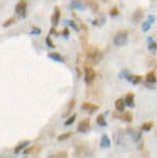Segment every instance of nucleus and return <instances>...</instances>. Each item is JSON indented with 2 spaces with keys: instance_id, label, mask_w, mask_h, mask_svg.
<instances>
[{
  "instance_id": "1",
  "label": "nucleus",
  "mask_w": 157,
  "mask_h": 158,
  "mask_svg": "<svg viewBox=\"0 0 157 158\" xmlns=\"http://www.w3.org/2000/svg\"><path fill=\"white\" fill-rule=\"evenodd\" d=\"M83 49L86 55V63H88V64H92V65L97 64L100 62V60L102 59V52H100L97 47L89 45L88 43L83 46Z\"/></svg>"
},
{
  "instance_id": "2",
  "label": "nucleus",
  "mask_w": 157,
  "mask_h": 158,
  "mask_svg": "<svg viewBox=\"0 0 157 158\" xmlns=\"http://www.w3.org/2000/svg\"><path fill=\"white\" fill-rule=\"evenodd\" d=\"M127 37H129V32L126 30H120L115 34L114 44L116 46H124L127 43Z\"/></svg>"
},
{
  "instance_id": "3",
  "label": "nucleus",
  "mask_w": 157,
  "mask_h": 158,
  "mask_svg": "<svg viewBox=\"0 0 157 158\" xmlns=\"http://www.w3.org/2000/svg\"><path fill=\"white\" fill-rule=\"evenodd\" d=\"M96 77V72L92 67H85V72H84V80L87 85L92 84L94 81V79Z\"/></svg>"
},
{
  "instance_id": "4",
  "label": "nucleus",
  "mask_w": 157,
  "mask_h": 158,
  "mask_svg": "<svg viewBox=\"0 0 157 158\" xmlns=\"http://www.w3.org/2000/svg\"><path fill=\"white\" fill-rule=\"evenodd\" d=\"M26 1L25 0H20L17 3H16V6H15V11L20 15V16H22V17H25V15H26Z\"/></svg>"
},
{
  "instance_id": "5",
  "label": "nucleus",
  "mask_w": 157,
  "mask_h": 158,
  "mask_svg": "<svg viewBox=\"0 0 157 158\" xmlns=\"http://www.w3.org/2000/svg\"><path fill=\"white\" fill-rule=\"evenodd\" d=\"M91 130V124H89V119L88 118H85L83 120H80L77 126V132L79 133H86Z\"/></svg>"
},
{
  "instance_id": "6",
  "label": "nucleus",
  "mask_w": 157,
  "mask_h": 158,
  "mask_svg": "<svg viewBox=\"0 0 157 158\" xmlns=\"http://www.w3.org/2000/svg\"><path fill=\"white\" fill-rule=\"evenodd\" d=\"M99 108H100V107H99L97 104H93V103H89V102H84V103L81 104V109L85 110V111H88L89 113H93V112L97 111Z\"/></svg>"
},
{
  "instance_id": "7",
  "label": "nucleus",
  "mask_w": 157,
  "mask_h": 158,
  "mask_svg": "<svg viewBox=\"0 0 157 158\" xmlns=\"http://www.w3.org/2000/svg\"><path fill=\"white\" fill-rule=\"evenodd\" d=\"M40 150H41V146L40 144H36V146H30L29 148H26L24 151H23V154L25 155V156H28V155H38L39 153H40Z\"/></svg>"
},
{
  "instance_id": "8",
  "label": "nucleus",
  "mask_w": 157,
  "mask_h": 158,
  "mask_svg": "<svg viewBox=\"0 0 157 158\" xmlns=\"http://www.w3.org/2000/svg\"><path fill=\"white\" fill-rule=\"evenodd\" d=\"M60 17H61V11H60V8L59 7H55L54 9V13L52 15V24L53 26H56L60 22Z\"/></svg>"
},
{
  "instance_id": "9",
  "label": "nucleus",
  "mask_w": 157,
  "mask_h": 158,
  "mask_svg": "<svg viewBox=\"0 0 157 158\" xmlns=\"http://www.w3.org/2000/svg\"><path fill=\"white\" fill-rule=\"evenodd\" d=\"M125 78H126V80H129L130 82H132L133 85H138L142 80V77L140 75H131V74H127Z\"/></svg>"
},
{
  "instance_id": "10",
  "label": "nucleus",
  "mask_w": 157,
  "mask_h": 158,
  "mask_svg": "<svg viewBox=\"0 0 157 158\" xmlns=\"http://www.w3.org/2000/svg\"><path fill=\"white\" fill-rule=\"evenodd\" d=\"M142 17H143V9H142V8H138V9L133 13V15H132V21H133L134 23H138V22L141 21Z\"/></svg>"
},
{
  "instance_id": "11",
  "label": "nucleus",
  "mask_w": 157,
  "mask_h": 158,
  "mask_svg": "<svg viewBox=\"0 0 157 158\" xmlns=\"http://www.w3.org/2000/svg\"><path fill=\"white\" fill-rule=\"evenodd\" d=\"M85 3L80 0H72V2L70 3V9H79V10H83L85 9Z\"/></svg>"
},
{
  "instance_id": "12",
  "label": "nucleus",
  "mask_w": 157,
  "mask_h": 158,
  "mask_svg": "<svg viewBox=\"0 0 157 158\" xmlns=\"http://www.w3.org/2000/svg\"><path fill=\"white\" fill-rule=\"evenodd\" d=\"M125 102V105L130 107V108H133L134 107V94L133 93H129L124 100Z\"/></svg>"
},
{
  "instance_id": "13",
  "label": "nucleus",
  "mask_w": 157,
  "mask_h": 158,
  "mask_svg": "<svg viewBox=\"0 0 157 158\" xmlns=\"http://www.w3.org/2000/svg\"><path fill=\"white\" fill-rule=\"evenodd\" d=\"M147 43H148V49L152 52V53H156L157 51V43L154 41V39L152 37H148L147 38Z\"/></svg>"
},
{
  "instance_id": "14",
  "label": "nucleus",
  "mask_w": 157,
  "mask_h": 158,
  "mask_svg": "<svg viewBox=\"0 0 157 158\" xmlns=\"http://www.w3.org/2000/svg\"><path fill=\"white\" fill-rule=\"evenodd\" d=\"M29 144H30V141H29V140H25V141L21 142V143H20V144H17V146H16V148L14 149V154H15V155H17V154H18V153H21L24 148H26Z\"/></svg>"
},
{
  "instance_id": "15",
  "label": "nucleus",
  "mask_w": 157,
  "mask_h": 158,
  "mask_svg": "<svg viewBox=\"0 0 157 158\" xmlns=\"http://www.w3.org/2000/svg\"><path fill=\"white\" fill-rule=\"evenodd\" d=\"M48 57L52 59V60H54V61H58V62H64V57L60 53H53V52H51V53H48Z\"/></svg>"
},
{
  "instance_id": "16",
  "label": "nucleus",
  "mask_w": 157,
  "mask_h": 158,
  "mask_svg": "<svg viewBox=\"0 0 157 158\" xmlns=\"http://www.w3.org/2000/svg\"><path fill=\"white\" fill-rule=\"evenodd\" d=\"M115 108H116L117 111L123 112L124 109H125V102H124V100H123V99H118V100H116V102H115Z\"/></svg>"
},
{
  "instance_id": "17",
  "label": "nucleus",
  "mask_w": 157,
  "mask_h": 158,
  "mask_svg": "<svg viewBox=\"0 0 157 158\" xmlns=\"http://www.w3.org/2000/svg\"><path fill=\"white\" fill-rule=\"evenodd\" d=\"M76 100L75 99H71L70 101H69V103H68V105H67V110L63 112V116H68L71 111H72V109L75 108V105H76Z\"/></svg>"
},
{
  "instance_id": "18",
  "label": "nucleus",
  "mask_w": 157,
  "mask_h": 158,
  "mask_svg": "<svg viewBox=\"0 0 157 158\" xmlns=\"http://www.w3.org/2000/svg\"><path fill=\"white\" fill-rule=\"evenodd\" d=\"M119 118H120L123 122H125V123H131V122L133 120V115H132L131 111H126V112H124Z\"/></svg>"
},
{
  "instance_id": "19",
  "label": "nucleus",
  "mask_w": 157,
  "mask_h": 158,
  "mask_svg": "<svg viewBox=\"0 0 157 158\" xmlns=\"http://www.w3.org/2000/svg\"><path fill=\"white\" fill-rule=\"evenodd\" d=\"M85 3L88 7H91V9L93 10V13H97L99 11V5H97V2L95 0H86Z\"/></svg>"
},
{
  "instance_id": "20",
  "label": "nucleus",
  "mask_w": 157,
  "mask_h": 158,
  "mask_svg": "<svg viewBox=\"0 0 157 158\" xmlns=\"http://www.w3.org/2000/svg\"><path fill=\"white\" fill-rule=\"evenodd\" d=\"M101 147H103V148H109L110 147V144H111V142H110V139L108 138V135H106V134H103L102 135V138H101Z\"/></svg>"
},
{
  "instance_id": "21",
  "label": "nucleus",
  "mask_w": 157,
  "mask_h": 158,
  "mask_svg": "<svg viewBox=\"0 0 157 158\" xmlns=\"http://www.w3.org/2000/svg\"><path fill=\"white\" fill-rule=\"evenodd\" d=\"M146 80H147V82H148V84H155V82L157 81L155 72H154V71L148 72V74H147V76H146Z\"/></svg>"
},
{
  "instance_id": "22",
  "label": "nucleus",
  "mask_w": 157,
  "mask_h": 158,
  "mask_svg": "<svg viewBox=\"0 0 157 158\" xmlns=\"http://www.w3.org/2000/svg\"><path fill=\"white\" fill-rule=\"evenodd\" d=\"M96 124H97L99 126H101V127H106V126L108 125L103 115H99V116L96 117Z\"/></svg>"
},
{
  "instance_id": "23",
  "label": "nucleus",
  "mask_w": 157,
  "mask_h": 158,
  "mask_svg": "<svg viewBox=\"0 0 157 158\" xmlns=\"http://www.w3.org/2000/svg\"><path fill=\"white\" fill-rule=\"evenodd\" d=\"M74 135V133L72 132H67V133H63V134H61V135H59L58 136V141H64V140H68L70 136H72Z\"/></svg>"
},
{
  "instance_id": "24",
  "label": "nucleus",
  "mask_w": 157,
  "mask_h": 158,
  "mask_svg": "<svg viewBox=\"0 0 157 158\" xmlns=\"http://www.w3.org/2000/svg\"><path fill=\"white\" fill-rule=\"evenodd\" d=\"M153 126H154L153 122H147V123L142 124V126H141V130H142V131H150Z\"/></svg>"
},
{
  "instance_id": "25",
  "label": "nucleus",
  "mask_w": 157,
  "mask_h": 158,
  "mask_svg": "<svg viewBox=\"0 0 157 158\" xmlns=\"http://www.w3.org/2000/svg\"><path fill=\"white\" fill-rule=\"evenodd\" d=\"M76 117H77V115H76V113H74L72 116H70V117H69V118L66 120L64 125H66V126H70L71 124H74V122L76 120Z\"/></svg>"
},
{
  "instance_id": "26",
  "label": "nucleus",
  "mask_w": 157,
  "mask_h": 158,
  "mask_svg": "<svg viewBox=\"0 0 157 158\" xmlns=\"http://www.w3.org/2000/svg\"><path fill=\"white\" fill-rule=\"evenodd\" d=\"M64 23L68 24V25H70L75 31H79V28L77 26V24H76L74 21H71V20H67V21H64Z\"/></svg>"
},
{
  "instance_id": "27",
  "label": "nucleus",
  "mask_w": 157,
  "mask_h": 158,
  "mask_svg": "<svg viewBox=\"0 0 157 158\" xmlns=\"http://www.w3.org/2000/svg\"><path fill=\"white\" fill-rule=\"evenodd\" d=\"M53 157H56V158H66L68 157V153L67 151H60V153H56L53 155Z\"/></svg>"
},
{
  "instance_id": "28",
  "label": "nucleus",
  "mask_w": 157,
  "mask_h": 158,
  "mask_svg": "<svg viewBox=\"0 0 157 158\" xmlns=\"http://www.w3.org/2000/svg\"><path fill=\"white\" fill-rule=\"evenodd\" d=\"M150 25H152V23H150V22H148V21H146V22L142 24V28H141V29H142V31H143V32H147V31L150 29Z\"/></svg>"
},
{
  "instance_id": "29",
  "label": "nucleus",
  "mask_w": 157,
  "mask_h": 158,
  "mask_svg": "<svg viewBox=\"0 0 157 158\" xmlns=\"http://www.w3.org/2000/svg\"><path fill=\"white\" fill-rule=\"evenodd\" d=\"M109 14H110L111 16H118V15H119V10H118V8H116V7H112V8L110 9Z\"/></svg>"
},
{
  "instance_id": "30",
  "label": "nucleus",
  "mask_w": 157,
  "mask_h": 158,
  "mask_svg": "<svg viewBox=\"0 0 157 158\" xmlns=\"http://www.w3.org/2000/svg\"><path fill=\"white\" fill-rule=\"evenodd\" d=\"M46 44H47V46H48L49 48H55V45H54V43L52 41V39H51L49 36L46 37Z\"/></svg>"
},
{
  "instance_id": "31",
  "label": "nucleus",
  "mask_w": 157,
  "mask_h": 158,
  "mask_svg": "<svg viewBox=\"0 0 157 158\" xmlns=\"http://www.w3.org/2000/svg\"><path fill=\"white\" fill-rule=\"evenodd\" d=\"M14 22H15V18H14V17H10L9 20H7V21L3 23V28H8V26L12 25Z\"/></svg>"
},
{
  "instance_id": "32",
  "label": "nucleus",
  "mask_w": 157,
  "mask_h": 158,
  "mask_svg": "<svg viewBox=\"0 0 157 158\" xmlns=\"http://www.w3.org/2000/svg\"><path fill=\"white\" fill-rule=\"evenodd\" d=\"M31 33H33V34H40V33H41V30H40L39 28L32 26V32H31Z\"/></svg>"
},
{
  "instance_id": "33",
  "label": "nucleus",
  "mask_w": 157,
  "mask_h": 158,
  "mask_svg": "<svg viewBox=\"0 0 157 158\" xmlns=\"http://www.w3.org/2000/svg\"><path fill=\"white\" fill-rule=\"evenodd\" d=\"M155 20H156V18H155V16H154V15H149V16H148V20H147V21H148V22H150V23L153 24V23L155 22Z\"/></svg>"
},
{
  "instance_id": "34",
  "label": "nucleus",
  "mask_w": 157,
  "mask_h": 158,
  "mask_svg": "<svg viewBox=\"0 0 157 158\" xmlns=\"http://www.w3.org/2000/svg\"><path fill=\"white\" fill-rule=\"evenodd\" d=\"M62 34H63V36H66V37H68V36H69V29H68L67 26L63 29V31H62Z\"/></svg>"
},
{
  "instance_id": "35",
  "label": "nucleus",
  "mask_w": 157,
  "mask_h": 158,
  "mask_svg": "<svg viewBox=\"0 0 157 158\" xmlns=\"http://www.w3.org/2000/svg\"><path fill=\"white\" fill-rule=\"evenodd\" d=\"M93 24H94V25H97V24H99L97 20H94V21H93Z\"/></svg>"
},
{
  "instance_id": "36",
  "label": "nucleus",
  "mask_w": 157,
  "mask_h": 158,
  "mask_svg": "<svg viewBox=\"0 0 157 158\" xmlns=\"http://www.w3.org/2000/svg\"><path fill=\"white\" fill-rule=\"evenodd\" d=\"M80 1H83V2H84V3H85V2H86V0H80ZM85 5H86V3H85Z\"/></svg>"
},
{
  "instance_id": "37",
  "label": "nucleus",
  "mask_w": 157,
  "mask_h": 158,
  "mask_svg": "<svg viewBox=\"0 0 157 158\" xmlns=\"http://www.w3.org/2000/svg\"><path fill=\"white\" fill-rule=\"evenodd\" d=\"M102 1H104V2H106V1H107V0H102Z\"/></svg>"
}]
</instances>
